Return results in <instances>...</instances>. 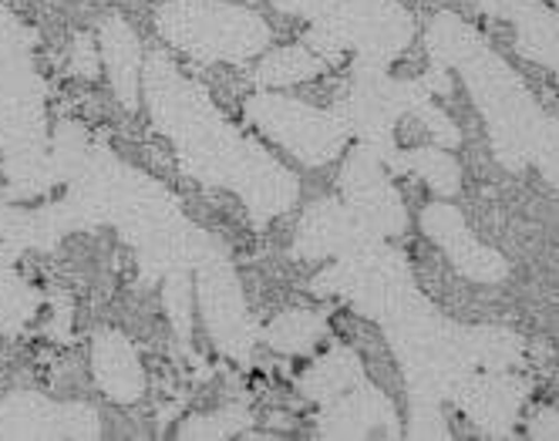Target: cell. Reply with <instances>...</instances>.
Returning a JSON list of instances; mask_svg holds the SVG:
<instances>
[{
  "mask_svg": "<svg viewBox=\"0 0 559 441\" xmlns=\"http://www.w3.org/2000/svg\"><path fill=\"white\" fill-rule=\"evenodd\" d=\"M253 425V415L243 405H226L213 415H195L179 428V438H233Z\"/></svg>",
  "mask_w": 559,
  "mask_h": 441,
  "instance_id": "44dd1931",
  "label": "cell"
},
{
  "mask_svg": "<svg viewBox=\"0 0 559 441\" xmlns=\"http://www.w3.org/2000/svg\"><path fill=\"white\" fill-rule=\"evenodd\" d=\"M247 118L253 129H260L266 139H273L280 148L290 152L297 163L310 169L334 163L350 139L341 111L313 108L276 92L253 95L247 102Z\"/></svg>",
  "mask_w": 559,
  "mask_h": 441,
  "instance_id": "8992f818",
  "label": "cell"
},
{
  "mask_svg": "<svg viewBox=\"0 0 559 441\" xmlns=\"http://www.w3.org/2000/svg\"><path fill=\"white\" fill-rule=\"evenodd\" d=\"M486 14L515 27V45L530 61L559 78V14L543 0H478Z\"/></svg>",
  "mask_w": 559,
  "mask_h": 441,
  "instance_id": "5bb4252c",
  "label": "cell"
},
{
  "mask_svg": "<svg viewBox=\"0 0 559 441\" xmlns=\"http://www.w3.org/2000/svg\"><path fill=\"white\" fill-rule=\"evenodd\" d=\"M195 307L213 344L226 357L247 365L257 347V327L243 300V287H239V279L219 247L210 250L195 266Z\"/></svg>",
  "mask_w": 559,
  "mask_h": 441,
  "instance_id": "52a82bcc",
  "label": "cell"
},
{
  "mask_svg": "<svg viewBox=\"0 0 559 441\" xmlns=\"http://www.w3.org/2000/svg\"><path fill=\"white\" fill-rule=\"evenodd\" d=\"M155 31L199 64H243L270 48L266 21L226 0H163Z\"/></svg>",
  "mask_w": 559,
  "mask_h": 441,
  "instance_id": "5b68a950",
  "label": "cell"
},
{
  "mask_svg": "<svg viewBox=\"0 0 559 441\" xmlns=\"http://www.w3.org/2000/svg\"><path fill=\"white\" fill-rule=\"evenodd\" d=\"M530 434H533V438H559V415L543 412L539 418L530 421Z\"/></svg>",
  "mask_w": 559,
  "mask_h": 441,
  "instance_id": "d4e9b609",
  "label": "cell"
},
{
  "mask_svg": "<svg viewBox=\"0 0 559 441\" xmlns=\"http://www.w3.org/2000/svg\"><path fill=\"white\" fill-rule=\"evenodd\" d=\"M425 41L435 64L462 74L499 163L509 172L536 166L539 176L559 189V118H549L539 108L533 92L489 48L486 37L455 14H438Z\"/></svg>",
  "mask_w": 559,
  "mask_h": 441,
  "instance_id": "7a4b0ae2",
  "label": "cell"
},
{
  "mask_svg": "<svg viewBox=\"0 0 559 441\" xmlns=\"http://www.w3.org/2000/svg\"><path fill=\"white\" fill-rule=\"evenodd\" d=\"M526 397V384L509 371H483L472 374L459 391L455 405L472 418L486 434H509L519 415V405Z\"/></svg>",
  "mask_w": 559,
  "mask_h": 441,
  "instance_id": "4fadbf2b",
  "label": "cell"
},
{
  "mask_svg": "<svg viewBox=\"0 0 559 441\" xmlns=\"http://www.w3.org/2000/svg\"><path fill=\"white\" fill-rule=\"evenodd\" d=\"M328 324H324V317L321 313H313V310H287V313H280L273 324L266 327L263 341L280 350V354H307L317 347V341L324 337Z\"/></svg>",
  "mask_w": 559,
  "mask_h": 441,
  "instance_id": "d6986e66",
  "label": "cell"
},
{
  "mask_svg": "<svg viewBox=\"0 0 559 441\" xmlns=\"http://www.w3.org/2000/svg\"><path fill=\"white\" fill-rule=\"evenodd\" d=\"M421 229L435 239L438 250H442L452 266L475 279V284H499V279L509 276V263L502 253H496L492 247L478 243V236L468 229L465 216L449 206V203H431L421 213Z\"/></svg>",
  "mask_w": 559,
  "mask_h": 441,
  "instance_id": "30bf717a",
  "label": "cell"
},
{
  "mask_svg": "<svg viewBox=\"0 0 559 441\" xmlns=\"http://www.w3.org/2000/svg\"><path fill=\"white\" fill-rule=\"evenodd\" d=\"M273 4L313 24L307 48L328 64L344 51H354L357 61L388 68L415 37V21L397 0H273Z\"/></svg>",
  "mask_w": 559,
  "mask_h": 441,
  "instance_id": "277c9868",
  "label": "cell"
},
{
  "mask_svg": "<svg viewBox=\"0 0 559 441\" xmlns=\"http://www.w3.org/2000/svg\"><path fill=\"white\" fill-rule=\"evenodd\" d=\"M34 294L21 284L8 266H0V327H21L34 313Z\"/></svg>",
  "mask_w": 559,
  "mask_h": 441,
  "instance_id": "603a6c76",
  "label": "cell"
},
{
  "mask_svg": "<svg viewBox=\"0 0 559 441\" xmlns=\"http://www.w3.org/2000/svg\"><path fill=\"white\" fill-rule=\"evenodd\" d=\"M92 374L105 397L132 405L145 394V371L139 350L122 331H98L92 341Z\"/></svg>",
  "mask_w": 559,
  "mask_h": 441,
  "instance_id": "9a60e30c",
  "label": "cell"
},
{
  "mask_svg": "<svg viewBox=\"0 0 559 441\" xmlns=\"http://www.w3.org/2000/svg\"><path fill=\"white\" fill-rule=\"evenodd\" d=\"M317 431L324 438H368V434L397 438L402 434V421H397L391 401L378 388L361 381L347 394L334 397L331 405H324L321 418H317Z\"/></svg>",
  "mask_w": 559,
  "mask_h": 441,
  "instance_id": "7c38bea8",
  "label": "cell"
},
{
  "mask_svg": "<svg viewBox=\"0 0 559 441\" xmlns=\"http://www.w3.org/2000/svg\"><path fill=\"white\" fill-rule=\"evenodd\" d=\"M34 27L0 4V155L14 199L37 195L58 182L45 82L34 68Z\"/></svg>",
  "mask_w": 559,
  "mask_h": 441,
  "instance_id": "3957f363",
  "label": "cell"
},
{
  "mask_svg": "<svg viewBox=\"0 0 559 441\" xmlns=\"http://www.w3.org/2000/svg\"><path fill=\"white\" fill-rule=\"evenodd\" d=\"M71 71L82 78H95L98 74V51L92 45V34H78L74 37V58H71Z\"/></svg>",
  "mask_w": 559,
  "mask_h": 441,
  "instance_id": "cb8c5ba5",
  "label": "cell"
},
{
  "mask_svg": "<svg viewBox=\"0 0 559 441\" xmlns=\"http://www.w3.org/2000/svg\"><path fill=\"white\" fill-rule=\"evenodd\" d=\"M397 169H402V172H415L438 195H455L459 186H462V169H459V163H455L449 152H442V145H438V148H412V152H402V158H397Z\"/></svg>",
  "mask_w": 559,
  "mask_h": 441,
  "instance_id": "ffe728a7",
  "label": "cell"
},
{
  "mask_svg": "<svg viewBox=\"0 0 559 441\" xmlns=\"http://www.w3.org/2000/svg\"><path fill=\"white\" fill-rule=\"evenodd\" d=\"M556 4H559V0H556Z\"/></svg>",
  "mask_w": 559,
  "mask_h": 441,
  "instance_id": "484cf974",
  "label": "cell"
},
{
  "mask_svg": "<svg viewBox=\"0 0 559 441\" xmlns=\"http://www.w3.org/2000/svg\"><path fill=\"white\" fill-rule=\"evenodd\" d=\"M381 236H374L361 219H357L344 203L337 199H321L313 203L294 239V257L297 260H341L347 253H357L371 243H378Z\"/></svg>",
  "mask_w": 559,
  "mask_h": 441,
  "instance_id": "8fae6325",
  "label": "cell"
},
{
  "mask_svg": "<svg viewBox=\"0 0 559 441\" xmlns=\"http://www.w3.org/2000/svg\"><path fill=\"white\" fill-rule=\"evenodd\" d=\"M166 313L173 320L176 334L189 344L192 334V313H195V279L189 276V270H176L166 276Z\"/></svg>",
  "mask_w": 559,
  "mask_h": 441,
  "instance_id": "7402d4cb",
  "label": "cell"
},
{
  "mask_svg": "<svg viewBox=\"0 0 559 441\" xmlns=\"http://www.w3.org/2000/svg\"><path fill=\"white\" fill-rule=\"evenodd\" d=\"M142 92L155 129L173 142L192 179L236 192L257 223L284 216L297 203V176L280 166V158L260 142L239 135L213 98L189 82L166 51L145 55Z\"/></svg>",
  "mask_w": 559,
  "mask_h": 441,
  "instance_id": "6da1fadb",
  "label": "cell"
},
{
  "mask_svg": "<svg viewBox=\"0 0 559 441\" xmlns=\"http://www.w3.org/2000/svg\"><path fill=\"white\" fill-rule=\"evenodd\" d=\"M102 425L88 405H61L45 394L14 391L0 405V438H98Z\"/></svg>",
  "mask_w": 559,
  "mask_h": 441,
  "instance_id": "9c48e42d",
  "label": "cell"
},
{
  "mask_svg": "<svg viewBox=\"0 0 559 441\" xmlns=\"http://www.w3.org/2000/svg\"><path fill=\"white\" fill-rule=\"evenodd\" d=\"M365 381V365L350 347H331L324 357H317L300 378V391L313 405H331L334 397L347 394Z\"/></svg>",
  "mask_w": 559,
  "mask_h": 441,
  "instance_id": "e0dca14e",
  "label": "cell"
},
{
  "mask_svg": "<svg viewBox=\"0 0 559 441\" xmlns=\"http://www.w3.org/2000/svg\"><path fill=\"white\" fill-rule=\"evenodd\" d=\"M341 189H344V206L361 219L374 236L388 239L405 233L408 226V213L397 189L388 182L384 172V158L368 148V145H357L341 172Z\"/></svg>",
  "mask_w": 559,
  "mask_h": 441,
  "instance_id": "ba28073f",
  "label": "cell"
},
{
  "mask_svg": "<svg viewBox=\"0 0 559 441\" xmlns=\"http://www.w3.org/2000/svg\"><path fill=\"white\" fill-rule=\"evenodd\" d=\"M98 48H102V61L108 68L118 102L129 111H135L142 102V64H145L135 31L122 17H108L102 21V31H98Z\"/></svg>",
  "mask_w": 559,
  "mask_h": 441,
  "instance_id": "2e32d148",
  "label": "cell"
},
{
  "mask_svg": "<svg viewBox=\"0 0 559 441\" xmlns=\"http://www.w3.org/2000/svg\"><path fill=\"white\" fill-rule=\"evenodd\" d=\"M324 71H328V61L317 58L307 45L304 48H280V51L263 55L260 71H257V82H260L263 92H270V88H290V85L310 82V78L324 74Z\"/></svg>",
  "mask_w": 559,
  "mask_h": 441,
  "instance_id": "ac0fdd59",
  "label": "cell"
}]
</instances>
